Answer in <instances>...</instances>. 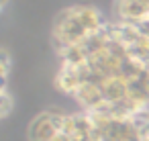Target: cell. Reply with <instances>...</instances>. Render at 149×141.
Segmentation results:
<instances>
[{"label":"cell","mask_w":149,"mask_h":141,"mask_svg":"<svg viewBox=\"0 0 149 141\" xmlns=\"http://www.w3.org/2000/svg\"><path fill=\"white\" fill-rule=\"evenodd\" d=\"M104 15L90 4H74L63 8L53 21V45L57 51L80 45L104 27Z\"/></svg>","instance_id":"6da1fadb"},{"label":"cell","mask_w":149,"mask_h":141,"mask_svg":"<svg viewBox=\"0 0 149 141\" xmlns=\"http://www.w3.org/2000/svg\"><path fill=\"white\" fill-rule=\"evenodd\" d=\"M63 112L45 110L33 119L29 125V141H53L63 125Z\"/></svg>","instance_id":"7a4b0ae2"},{"label":"cell","mask_w":149,"mask_h":141,"mask_svg":"<svg viewBox=\"0 0 149 141\" xmlns=\"http://www.w3.org/2000/svg\"><path fill=\"white\" fill-rule=\"evenodd\" d=\"M10 53L6 49H0V86L6 88V80H8V74H10Z\"/></svg>","instance_id":"3957f363"},{"label":"cell","mask_w":149,"mask_h":141,"mask_svg":"<svg viewBox=\"0 0 149 141\" xmlns=\"http://www.w3.org/2000/svg\"><path fill=\"white\" fill-rule=\"evenodd\" d=\"M10 110H13V98H10L8 90H2L0 92V119L8 117Z\"/></svg>","instance_id":"277c9868"},{"label":"cell","mask_w":149,"mask_h":141,"mask_svg":"<svg viewBox=\"0 0 149 141\" xmlns=\"http://www.w3.org/2000/svg\"><path fill=\"white\" fill-rule=\"evenodd\" d=\"M8 2H10V0H0V10H2V8H4Z\"/></svg>","instance_id":"5b68a950"}]
</instances>
